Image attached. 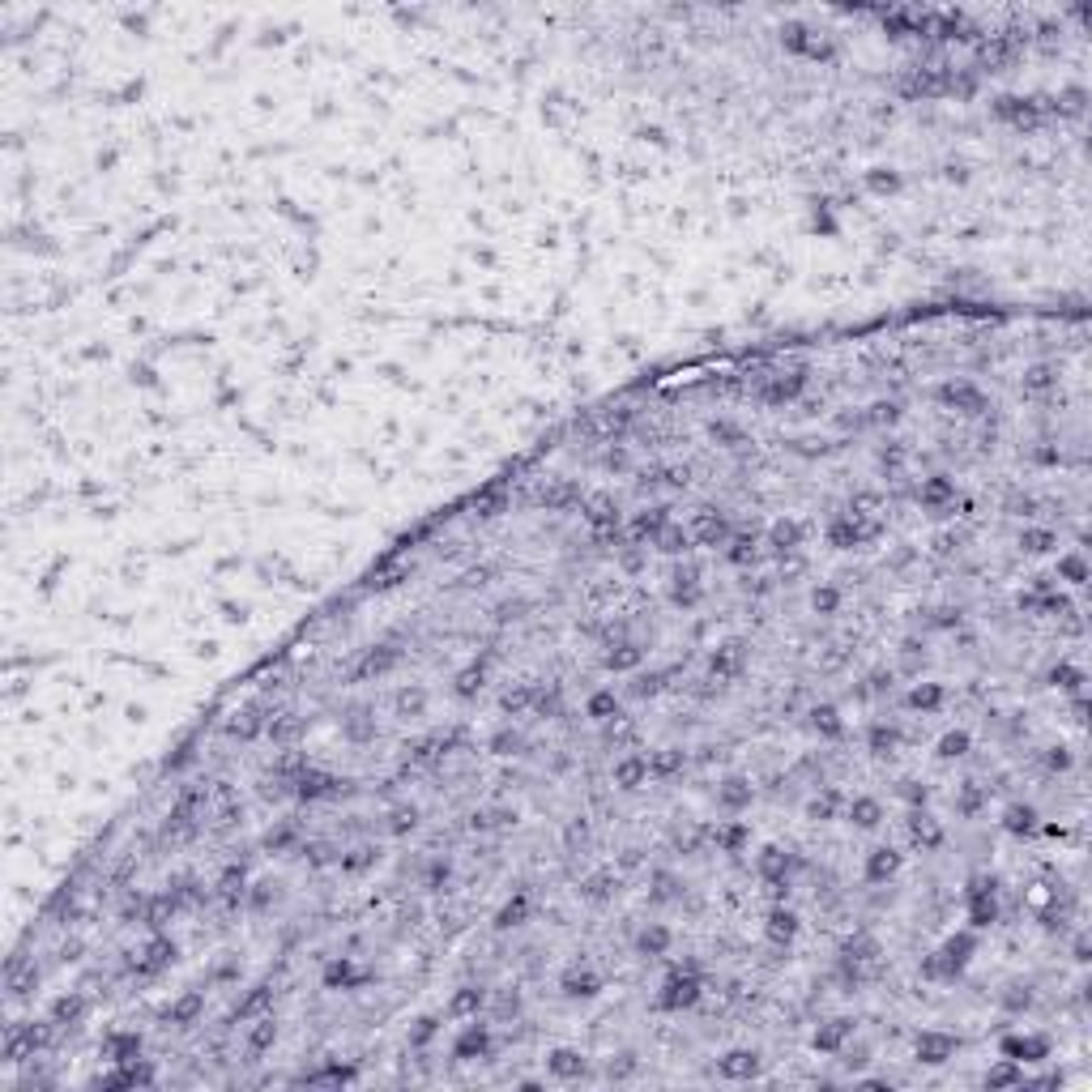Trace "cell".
Here are the masks:
<instances>
[{"label":"cell","mask_w":1092,"mask_h":1092,"mask_svg":"<svg viewBox=\"0 0 1092 1092\" xmlns=\"http://www.w3.org/2000/svg\"><path fill=\"white\" fill-rule=\"evenodd\" d=\"M483 1007H486V990H483V986H461V990L448 999L444 1016H448V1020H474Z\"/></svg>","instance_id":"cell-27"},{"label":"cell","mask_w":1092,"mask_h":1092,"mask_svg":"<svg viewBox=\"0 0 1092 1092\" xmlns=\"http://www.w3.org/2000/svg\"><path fill=\"white\" fill-rule=\"evenodd\" d=\"M546 1075L551 1080H580V1075H589V1058L572 1045H559V1050L546 1054Z\"/></svg>","instance_id":"cell-22"},{"label":"cell","mask_w":1092,"mask_h":1092,"mask_svg":"<svg viewBox=\"0 0 1092 1092\" xmlns=\"http://www.w3.org/2000/svg\"><path fill=\"white\" fill-rule=\"evenodd\" d=\"M529 909H534V896H529L526 888H516L512 896L496 909V931H512V926H521V921L529 918Z\"/></svg>","instance_id":"cell-29"},{"label":"cell","mask_w":1092,"mask_h":1092,"mask_svg":"<svg viewBox=\"0 0 1092 1092\" xmlns=\"http://www.w3.org/2000/svg\"><path fill=\"white\" fill-rule=\"evenodd\" d=\"M956 1037L951 1032H939V1029H926L913 1037V1054H918V1062H926V1067H943V1062L956 1058Z\"/></svg>","instance_id":"cell-9"},{"label":"cell","mask_w":1092,"mask_h":1092,"mask_svg":"<svg viewBox=\"0 0 1092 1092\" xmlns=\"http://www.w3.org/2000/svg\"><path fill=\"white\" fill-rule=\"evenodd\" d=\"M367 981H372V973L359 969V964H354V956H334V961L321 969V986H324V990H363Z\"/></svg>","instance_id":"cell-7"},{"label":"cell","mask_w":1092,"mask_h":1092,"mask_svg":"<svg viewBox=\"0 0 1092 1092\" xmlns=\"http://www.w3.org/2000/svg\"><path fill=\"white\" fill-rule=\"evenodd\" d=\"M1003 1058H1016V1062H1045L1050 1058V1037H1037V1032H1007L999 1042Z\"/></svg>","instance_id":"cell-12"},{"label":"cell","mask_w":1092,"mask_h":1092,"mask_svg":"<svg viewBox=\"0 0 1092 1092\" xmlns=\"http://www.w3.org/2000/svg\"><path fill=\"white\" fill-rule=\"evenodd\" d=\"M811 730H815L819 739L840 743L845 739V717H840V708L837 704H815L811 708Z\"/></svg>","instance_id":"cell-30"},{"label":"cell","mask_w":1092,"mask_h":1092,"mask_svg":"<svg viewBox=\"0 0 1092 1092\" xmlns=\"http://www.w3.org/2000/svg\"><path fill=\"white\" fill-rule=\"evenodd\" d=\"M905 704H909L913 713H939V708L948 704V691H943L939 683H918V688L905 696Z\"/></svg>","instance_id":"cell-38"},{"label":"cell","mask_w":1092,"mask_h":1092,"mask_svg":"<svg viewBox=\"0 0 1092 1092\" xmlns=\"http://www.w3.org/2000/svg\"><path fill=\"white\" fill-rule=\"evenodd\" d=\"M900 862H905V853H896L892 845H880V850H870L867 862H862V880L880 888V883H888V880H896L900 875Z\"/></svg>","instance_id":"cell-18"},{"label":"cell","mask_w":1092,"mask_h":1092,"mask_svg":"<svg viewBox=\"0 0 1092 1092\" xmlns=\"http://www.w3.org/2000/svg\"><path fill=\"white\" fill-rule=\"evenodd\" d=\"M909 837H913V845H918L921 853H935L943 840H948V832H943V824L926 807H913L909 811Z\"/></svg>","instance_id":"cell-15"},{"label":"cell","mask_w":1092,"mask_h":1092,"mask_svg":"<svg viewBox=\"0 0 1092 1092\" xmlns=\"http://www.w3.org/2000/svg\"><path fill=\"white\" fill-rule=\"evenodd\" d=\"M602 973H594L589 964H567L564 973H559V994L564 999H597L602 994Z\"/></svg>","instance_id":"cell-11"},{"label":"cell","mask_w":1092,"mask_h":1092,"mask_svg":"<svg viewBox=\"0 0 1092 1092\" xmlns=\"http://www.w3.org/2000/svg\"><path fill=\"white\" fill-rule=\"evenodd\" d=\"M688 534H691V546H726L734 529H730V516L726 512H713V508H704V512L691 516Z\"/></svg>","instance_id":"cell-8"},{"label":"cell","mask_w":1092,"mask_h":1092,"mask_svg":"<svg viewBox=\"0 0 1092 1092\" xmlns=\"http://www.w3.org/2000/svg\"><path fill=\"white\" fill-rule=\"evenodd\" d=\"M900 747V730L888 726V721H875V726L867 730V751H875V756H892V751Z\"/></svg>","instance_id":"cell-44"},{"label":"cell","mask_w":1092,"mask_h":1092,"mask_svg":"<svg viewBox=\"0 0 1092 1092\" xmlns=\"http://www.w3.org/2000/svg\"><path fill=\"white\" fill-rule=\"evenodd\" d=\"M802 389H807V372H789V375H769V380L756 389V397L764 405H789L802 397Z\"/></svg>","instance_id":"cell-13"},{"label":"cell","mask_w":1092,"mask_h":1092,"mask_svg":"<svg viewBox=\"0 0 1092 1092\" xmlns=\"http://www.w3.org/2000/svg\"><path fill=\"white\" fill-rule=\"evenodd\" d=\"M142 1084H154V1067L142 1058H132V1062H116V1072L99 1075L94 1088H142Z\"/></svg>","instance_id":"cell-16"},{"label":"cell","mask_w":1092,"mask_h":1092,"mask_svg":"<svg viewBox=\"0 0 1092 1092\" xmlns=\"http://www.w3.org/2000/svg\"><path fill=\"white\" fill-rule=\"evenodd\" d=\"M850 819L858 824V828H880L883 824V802L870 799V794H858V799H850Z\"/></svg>","instance_id":"cell-40"},{"label":"cell","mask_w":1092,"mask_h":1092,"mask_svg":"<svg viewBox=\"0 0 1092 1092\" xmlns=\"http://www.w3.org/2000/svg\"><path fill=\"white\" fill-rule=\"evenodd\" d=\"M973 951H977V931H973V926H969V931L948 935V939H943V948L935 951V961H939V977L943 981H956L964 969H969Z\"/></svg>","instance_id":"cell-3"},{"label":"cell","mask_w":1092,"mask_h":1092,"mask_svg":"<svg viewBox=\"0 0 1092 1092\" xmlns=\"http://www.w3.org/2000/svg\"><path fill=\"white\" fill-rule=\"evenodd\" d=\"M427 708V691L423 688H405L397 691V713H405V717H418Z\"/></svg>","instance_id":"cell-53"},{"label":"cell","mask_w":1092,"mask_h":1092,"mask_svg":"<svg viewBox=\"0 0 1092 1092\" xmlns=\"http://www.w3.org/2000/svg\"><path fill=\"white\" fill-rule=\"evenodd\" d=\"M845 1054H850V1058H845V1062H850V1067H858V1072H862V1067H867V1062H870V1050H867V1045H858V1050H845Z\"/></svg>","instance_id":"cell-57"},{"label":"cell","mask_w":1092,"mask_h":1092,"mask_svg":"<svg viewBox=\"0 0 1092 1092\" xmlns=\"http://www.w3.org/2000/svg\"><path fill=\"white\" fill-rule=\"evenodd\" d=\"M640 662H645V648H640L636 640H619V645H610V653H607V670H615V675L636 670Z\"/></svg>","instance_id":"cell-39"},{"label":"cell","mask_w":1092,"mask_h":1092,"mask_svg":"<svg viewBox=\"0 0 1092 1092\" xmlns=\"http://www.w3.org/2000/svg\"><path fill=\"white\" fill-rule=\"evenodd\" d=\"M688 756L675 747H662V751H648V781H670L675 772H683Z\"/></svg>","instance_id":"cell-36"},{"label":"cell","mask_w":1092,"mask_h":1092,"mask_svg":"<svg viewBox=\"0 0 1092 1092\" xmlns=\"http://www.w3.org/2000/svg\"><path fill=\"white\" fill-rule=\"evenodd\" d=\"M840 807H845V794H840L837 785H824V794H815V799L807 802V819H832Z\"/></svg>","instance_id":"cell-45"},{"label":"cell","mask_w":1092,"mask_h":1092,"mask_svg":"<svg viewBox=\"0 0 1092 1092\" xmlns=\"http://www.w3.org/2000/svg\"><path fill=\"white\" fill-rule=\"evenodd\" d=\"M619 888V875L615 870H594V875H585L580 880V900H589V905H602V900H610Z\"/></svg>","instance_id":"cell-33"},{"label":"cell","mask_w":1092,"mask_h":1092,"mask_svg":"<svg viewBox=\"0 0 1092 1092\" xmlns=\"http://www.w3.org/2000/svg\"><path fill=\"white\" fill-rule=\"evenodd\" d=\"M704 999V977H700V961H683V964H670L666 981L658 990V1012H691L696 1003Z\"/></svg>","instance_id":"cell-1"},{"label":"cell","mask_w":1092,"mask_h":1092,"mask_svg":"<svg viewBox=\"0 0 1092 1092\" xmlns=\"http://www.w3.org/2000/svg\"><path fill=\"white\" fill-rule=\"evenodd\" d=\"M802 538H807V529L794 521V516H785V521H777V526L769 529V546L777 551V555H789V551H799Z\"/></svg>","instance_id":"cell-35"},{"label":"cell","mask_w":1092,"mask_h":1092,"mask_svg":"<svg viewBox=\"0 0 1092 1092\" xmlns=\"http://www.w3.org/2000/svg\"><path fill=\"white\" fill-rule=\"evenodd\" d=\"M1020 546L1029 555H1050V551H1058V534L1045 526H1029V529H1020Z\"/></svg>","instance_id":"cell-43"},{"label":"cell","mask_w":1092,"mask_h":1092,"mask_svg":"<svg viewBox=\"0 0 1092 1092\" xmlns=\"http://www.w3.org/2000/svg\"><path fill=\"white\" fill-rule=\"evenodd\" d=\"M486 1054H491V1024H478V1016H474L466 1029L457 1032L453 1058L457 1062H474V1058H486Z\"/></svg>","instance_id":"cell-14"},{"label":"cell","mask_w":1092,"mask_h":1092,"mask_svg":"<svg viewBox=\"0 0 1092 1092\" xmlns=\"http://www.w3.org/2000/svg\"><path fill=\"white\" fill-rule=\"evenodd\" d=\"M751 799H756V789H751L747 777H726L717 785V807L730 811V815H739V811L751 807Z\"/></svg>","instance_id":"cell-26"},{"label":"cell","mask_w":1092,"mask_h":1092,"mask_svg":"<svg viewBox=\"0 0 1092 1092\" xmlns=\"http://www.w3.org/2000/svg\"><path fill=\"white\" fill-rule=\"evenodd\" d=\"M986 1088H1024V1062L999 1058L990 1072H986Z\"/></svg>","instance_id":"cell-37"},{"label":"cell","mask_w":1092,"mask_h":1092,"mask_svg":"<svg viewBox=\"0 0 1092 1092\" xmlns=\"http://www.w3.org/2000/svg\"><path fill=\"white\" fill-rule=\"evenodd\" d=\"M973 751V734L969 730H948L939 739V756L943 759H961V756H969Z\"/></svg>","instance_id":"cell-48"},{"label":"cell","mask_w":1092,"mask_h":1092,"mask_svg":"<svg viewBox=\"0 0 1092 1092\" xmlns=\"http://www.w3.org/2000/svg\"><path fill=\"white\" fill-rule=\"evenodd\" d=\"M794 867H799V858H794V853H785V850H777V845L759 850V858H756V875L769 883V888H772V883H789Z\"/></svg>","instance_id":"cell-20"},{"label":"cell","mask_w":1092,"mask_h":1092,"mask_svg":"<svg viewBox=\"0 0 1092 1092\" xmlns=\"http://www.w3.org/2000/svg\"><path fill=\"white\" fill-rule=\"evenodd\" d=\"M935 397H939V405H948V410H961V415L977 418L990 410V397L981 393L973 380H943L939 389H935Z\"/></svg>","instance_id":"cell-4"},{"label":"cell","mask_w":1092,"mask_h":1092,"mask_svg":"<svg viewBox=\"0 0 1092 1092\" xmlns=\"http://www.w3.org/2000/svg\"><path fill=\"white\" fill-rule=\"evenodd\" d=\"M81 1016H86V999H81V994H61V999L51 1003L48 1020L56 1024V1029H64V1024H77Z\"/></svg>","instance_id":"cell-42"},{"label":"cell","mask_w":1092,"mask_h":1092,"mask_svg":"<svg viewBox=\"0 0 1092 1092\" xmlns=\"http://www.w3.org/2000/svg\"><path fill=\"white\" fill-rule=\"evenodd\" d=\"M269 999H273L269 986H256V990L248 994V999H243L239 1007H235V1020H253L256 1012H265V1007H269Z\"/></svg>","instance_id":"cell-50"},{"label":"cell","mask_w":1092,"mask_h":1092,"mask_svg":"<svg viewBox=\"0 0 1092 1092\" xmlns=\"http://www.w3.org/2000/svg\"><path fill=\"white\" fill-rule=\"evenodd\" d=\"M759 1072H764V1054L751 1050V1045L726 1050L717 1058V1075H721V1080H730V1084H751Z\"/></svg>","instance_id":"cell-6"},{"label":"cell","mask_w":1092,"mask_h":1092,"mask_svg":"<svg viewBox=\"0 0 1092 1092\" xmlns=\"http://www.w3.org/2000/svg\"><path fill=\"white\" fill-rule=\"evenodd\" d=\"M1037 807L1032 802H1007L1003 807V832H1012V837H1029V832H1037Z\"/></svg>","instance_id":"cell-31"},{"label":"cell","mask_w":1092,"mask_h":1092,"mask_svg":"<svg viewBox=\"0 0 1092 1092\" xmlns=\"http://www.w3.org/2000/svg\"><path fill=\"white\" fill-rule=\"evenodd\" d=\"M670 948H675V931L662 926V921H648L645 931L636 935V956H653V961H662Z\"/></svg>","instance_id":"cell-28"},{"label":"cell","mask_w":1092,"mask_h":1092,"mask_svg":"<svg viewBox=\"0 0 1092 1092\" xmlns=\"http://www.w3.org/2000/svg\"><path fill=\"white\" fill-rule=\"evenodd\" d=\"M435 1032H440V1016H423V1020L410 1029V1045H415V1050H427V1045L435 1042Z\"/></svg>","instance_id":"cell-52"},{"label":"cell","mask_w":1092,"mask_h":1092,"mask_svg":"<svg viewBox=\"0 0 1092 1092\" xmlns=\"http://www.w3.org/2000/svg\"><path fill=\"white\" fill-rule=\"evenodd\" d=\"M747 840H751V824H743V819H726L721 828H713V845L721 853H743Z\"/></svg>","instance_id":"cell-32"},{"label":"cell","mask_w":1092,"mask_h":1092,"mask_svg":"<svg viewBox=\"0 0 1092 1092\" xmlns=\"http://www.w3.org/2000/svg\"><path fill=\"white\" fill-rule=\"evenodd\" d=\"M799 931H802L799 913L785 909V905H772L769 918H764V939H769L772 948H789V943L799 939Z\"/></svg>","instance_id":"cell-17"},{"label":"cell","mask_w":1092,"mask_h":1092,"mask_svg":"<svg viewBox=\"0 0 1092 1092\" xmlns=\"http://www.w3.org/2000/svg\"><path fill=\"white\" fill-rule=\"evenodd\" d=\"M850 1037H853V1020L850 1016H837V1020H828V1024H819L815 1029L811 1050L815 1054H840L845 1045H850Z\"/></svg>","instance_id":"cell-21"},{"label":"cell","mask_w":1092,"mask_h":1092,"mask_svg":"<svg viewBox=\"0 0 1092 1092\" xmlns=\"http://www.w3.org/2000/svg\"><path fill=\"white\" fill-rule=\"evenodd\" d=\"M201 1012H205V994L201 990H188V994H180V999L167 1007V1020L180 1024V1029H188V1024L201 1020Z\"/></svg>","instance_id":"cell-34"},{"label":"cell","mask_w":1092,"mask_h":1092,"mask_svg":"<svg viewBox=\"0 0 1092 1092\" xmlns=\"http://www.w3.org/2000/svg\"><path fill=\"white\" fill-rule=\"evenodd\" d=\"M610 781H615L619 789H640V785H648V756H640V751H627L623 759L615 764V772H610Z\"/></svg>","instance_id":"cell-25"},{"label":"cell","mask_w":1092,"mask_h":1092,"mask_svg":"<svg viewBox=\"0 0 1092 1092\" xmlns=\"http://www.w3.org/2000/svg\"><path fill=\"white\" fill-rule=\"evenodd\" d=\"M273 1042H278V1020H273V1016H261V1020L248 1029V1058H261Z\"/></svg>","instance_id":"cell-41"},{"label":"cell","mask_w":1092,"mask_h":1092,"mask_svg":"<svg viewBox=\"0 0 1092 1092\" xmlns=\"http://www.w3.org/2000/svg\"><path fill=\"white\" fill-rule=\"evenodd\" d=\"M483 675H486V670H483V662H474V666H466V670H461V675H457V688H453V691H457V696H461V700L478 696V688H483Z\"/></svg>","instance_id":"cell-51"},{"label":"cell","mask_w":1092,"mask_h":1092,"mask_svg":"<svg viewBox=\"0 0 1092 1092\" xmlns=\"http://www.w3.org/2000/svg\"><path fill=\"white\" fill-rule=\"evenodd\" d=\"M964 913L973 931H990L999 921V880L994 875H973L964 888Z\"/></svg>","instance_id":"cell-2"},{"label":"cell","mask_w":1092,"mask_h":1092,"mask_svg":"<svg viewBox=\"0 0 1092 1092\" xmlns=\"http://www.w3.org/2000/svg\"><path fill=\"white\" fill-rule=\"evenodd\" d=\"M1058 580H1067V585H1075V589L1088 580V564H1084L1080 551H1072V555L1058 559Z\"/></svg>","instance_id":"cell-49"},{"label":"cell","mask_w":1092,"mask_h":1092,"mask_svg":"<svg viewBox=\"0 0 1092 1092\" xmlns=\"http://www.w3.org/2000/svg\"><path fill=\"white\" fill-rule=\"evenodd\" d=\"M999 1003L1007 1007V1012H1029V1007H1032V990H1029V986H1012V990L1003 994Z\"/></svg>","instance_id":"cell-55"},{"label":"cell","mask_w":1092,"mask_h":1092,"mask_svg":"<svg viewBox=\"0 0 1092 1092\" xmlns=\"http://www.w3.org/2000/svg\"><path fill=\"white\" fill-rule=\"evenodd\" d=\"M415 824H418V811L415 807H397L393 815H389V832H393V837H405V832L415 828Z\"/></svg>","instance_id":"cell-54"},{"label":"cell","mask_w":1092,"mask_h":1092,"mask_svg":"<svg viewBox=\"0 0 1092 1092\" xmlns=\"http://www.w3.org/2000/svg\"><path fill=\"white\" fill-rule=\"evenodd\" d=\"M619 713V696H615V688H602V691H594V696L585 700V717L589 721H610Z\"/></svg>","instance_id":"cell-46"},{"label":"cell","mask_w":1092,"mask_h":1092,"mask_svg":"<svg viewBox=\"0 0 1092 1092\" xmlns=\"http://www.w3.org/2000/svg\"><path fill=\"white\" fill-rule=\"evenodd\" d=\"M102 1058L112 1062H132V1058H142V1032H129V1029H116V1032H107L102 1037Z\"/></svg>","instance_id":"cell-24"},{"label":"cell","mask_w":1092,"mask_h":1092,"mask_svg":"<svg viewBox=\"0 0 1092 1092\" xmlns=\"http://www.w3.org/2000/svg\"><path fill=\"white\" fill-rule=\"evenodd\" d=\"M743 666H747V648H743V640H730V645H721L713 658H708V675L717 678V683H734V678L743 675Z\"/></svg>","instance_id":"cell-19"},{"label":"cell","mask_w":1092,"mask_h":1092,"mask_svg":"<svg viewBox=\"0 0 1092 1092\" xmlns=\"http://www.w3.org/2000/svg\"><path fill=\"white\" fill-rule=\"evenodd\" d=\"M51 1029L56 1024H13L9 1032H5V1062H21L31 1058L34 1050H43V1045L51 1042Z\"/></svg>","instance_id":"cell-5"},{"label":"cell","mask_w":1092,"mask_h":1092,"mask_svg":"<svg viewBox=\"0 0 1092 1092\" xmlns=\"http://www.w3.org/2000/svg\"><path fill=\"white\" fill-rule=\"evenodd\" d=\"M171 961H175V943L162 931H154V939L145 943L142 956L132 961V973H137V977H158L162 969H171Z\"/></svg>","instance_id":"cell-10"},{"label":"cell","mask_w":1092,"mask_h":1092,"mask_svg":"<svg viewBox=\"0 0 1092 1092\" xmlns=\"http://www.w3.org/2000/svg\"><path fill=\"white\" fill-rule=\"evenodd\" d=\"M632 1072H636V1054L632 1050L619 1054V1062H610V1075H615V1080H623V1075H632Z\"/></svg>","instance_id":"cell-56"},{"label":"cell","mask_w":1092,"mask_h":1092,"mask_svg":"<svg viewBox=\"0 0 1092 1092\" xmlns=\"http://www.w3.org/2000/svg\"><path fill=\"white\" fill-rule=\"evenodd\" d=\"M840 602H845L840 585H828V580H824V585L811 589V610H815V615H837Z\"/></svg>","instance_id":"cell-47"},{"label":"cell","mask_w":1092,"mask_h":1092,"mask_svg":"<svg viewBox=\"0 0 1092 1092\" xmlns=\"http://www.w3.org/2000/svg\"><path fill=\"white\" fill-rule=\"evenodd\" d=\"M918 504H921V508H931V512H943L948 504H956V478H948V474L921 478V486H918Z\"/></svg>","instance_id":"cell-23"}]
</instances>
